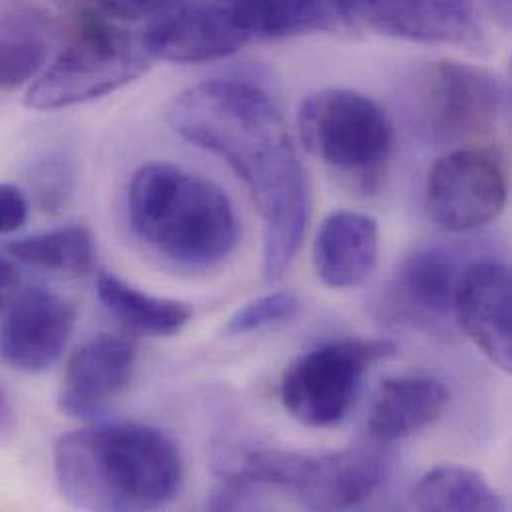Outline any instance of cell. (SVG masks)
I'll return each mask as SVG.
<instances>
[{"mask_svg": "<svg viewBox=\"0 0 512 512\" xmlns=\"http://www.w3.org/2000/svg\"><path fill=\"white\" fill-rule=\"evenodd\" d=\"M32 202L46 216L66 210L76 190V166L66 154H48L34 162L28 174Z\"/></svg>", "mask_w": 512, "mask_h": 512, "instance_id": "603a6c76", "label": "cell"}, {"mask_svg": "<svg viewBox=\"0 0 512 512\" xmlns=\"http://www.w3.org/2000/svg\"><path fill=\"white\" fill-rule=\"evenodd\" d=\"M299 307H301V301L293 291H287V289L271 291L240 307L228 319L224 327V335L238 337V335H248L254 331L287 323L299 313Z\"/></svg>", "mask_w": 512, "mask_h": 512, "instance_id": "cb8c5ba5", "label": "cell"}, {"mask_svg": "<svg viewBox=\"0 0 512 512\" xmlns=\"http://www.w3.org/2000/svg\"><path fill=\"white\" fill-rule=\"evenodd\" d=\"M491 8V12L503 22V26H509L511 22V0H485Z\"/></svg>", "mask_w": 512, "mask_h": 512, "instance_id": "f1b7e54d", "label": "cell"}, {"mask_svg": "<svg viewBox=\"0 0 512 512\" xmlns=\"http://www.w3.org/2000/svg\"><path fill=\"white\" fill-rule=\"evenodd\" d=\"M28 198L12 184H0V234L20 230L28 220Z\"/></svg>", "mask_w": 512, "mask_h": 512, "instance_id": "484cf974", "label": "cell"}, {"mask_svg": "<svg viewBox=\"0 0 512 512\" xmlns=\"http://www.w3.org/2000/svg\"><path fill=\"white\" fill-rule=\"evenodd\" d=\"M96 295L124 329L138 335L170 337L192 319V307L184 301L146 293L112 273L98 275Z\"/></svg>", "mask_w": 512, "mask_h": 512, "instance_id": "d6986e66", "label": "cell"}, {"mask_svg": "<svg viewBox=\"0 0 512 512\" xmlns=\"http://www.w3.org/2000/svg\"><path fill=\"white\" fill-rule=\"evenodd\" d=\"M22 283L20 269L8 257L0 256V313L8 309V305L18 295V287Z\"/></svg>", "mask_w": 512, "mask_h": 512, "instance_id": "4316f807", "label": "cell"}, {"mask_svg": "<svg viewBox=\"0 0 512 512\" xmlns=\"http://www.w3.org/2000/svg\"><path fill=\"white\" fill-rule=\"evenodd\" d=\"M212 2H218V4H224V6H232L236 0H212Z\"/></svg>", "mask_w": 512, "mask_h": 512, "instance_id": "f546056e", "label": "cell"}, {"mask_svg": "<svg viewBox=\"0 0 512 512\" xmlns=\"http://www.w3.org/2000/svg\"><path fill=\"white\" fill-rule=\"evenodd\" d=\"M136 345L126 337L100 335L82 345L68 361L58 409L70 419L94 421L124 393L132 379Z\"/></svg>", "mask_w": 512, "mask_h": 512, "instance_id": "5bb4252c", "label": "cell"}, {"mask_svg": "<svg viewBox=\"0 0 512 512\" xmlns=\"http://www.w3.org/2000/svg\"><path fill=\"white\" fill-rule=\"evenodd\" d=\"M391 471L387 445H357L311 457L291 453L285 491L315 511H345L363 505L385 483Z\"/></svg>", "mask_w": 512, "mask_h": 512, "instance_id": "30bf717a", "label": "cell"}, {"mask_svg": "<svg viewBox=\"0 0 512 512\" xmlns=\"http://www.w3.org/2000/svg\"><path fill=\"white\" fill-rule=\"evenodd\" d=\"M413 505L421 511H503L499 493L475 471L443 465L429 471L413 491Z\"/></svg>", "mask_w": 512, "mask_h": 512, "instance_id": "44dd1931", "label": "cell"}, {"mask_svg": "<svg viewBox=\"0 0 512 512\" xmlns=\"http://www.w3.org/2000/svg\"><path fill=\"white\" fill-rule=\"evenodd\" d=\"M305 148L331 172L359 190H375L393 152V126L369 96L327 88L311 94L299 108Z\"/></svg>", "mask_w": 512, "mask_h": 512, "instance_id": "277c9868", "label": "cell"}, {"mask_svg": "<svg viewBox=\"0 0 512 512\" xmlns=\"http://www.w3.org/2000/svg\"><path fill=\"white\" fill-rule=\"evenodd\" d=\"M453 309L471 341L503 371L512 369L511 271L505 263L481 259L465 265Z\"/></svg>", "mask_w": 512, "mask_h": 512, "instance_id": "4fadbf2b", "label": "cell"}, {"mask_svg": "<svg viewBox=\"0 0 512 512\" xmlns=\"http://www.w3.org/2000/svg\"><path fill=\"white\" fill-rule=\"evenodd\" d=\"M461 267L447 246H425L405 259L397 273L395 295L403 311L419 319H443L451 313Z\"/></svg>", "mask_w": 512, "mask_h": 512, "instance_id": "e0dca14e", "label": "cell"}, {"mask_svg": "<svg viewBox=\"0 0 512 512\" xmlns=\"http://www.w3.org/2000/svg\"><path fill=\"white\" fill-rule=\"evenodd\" d=\"M507 204V170L493 148H457L427 182L429 216L447 232H471L499 218Z\"/></svg>", "mask_w": 512, "mask_h": 512, "instance_id": "ba28073f", "label": "cell"}, {"mask_svg": "<svg viewBox=\"0 0 512 512\" xmlns=\"http://www.w3.org/2000/svg\"><path fill=\"white\" fill-rule=\"evenodd\" d=\"M50 30L36 4L10 0L0 10V90H16L42 72Z\"/></svg>", "mask_w": 512, "mask_h": 512, "instance_id": "ac0fdd59", "label": "cell"}, {"mask_svg": "<svg viewBox=\"0 0 512 512\" xmlns=\"http://www.w3.org/2000/svg\"><path fill=\"white\" fill-rule=\"evenodd\" d=\"M12 259L64 275H84L94 267V238L84 226H66L12 242L8 248Z\"/></svg>", "mask_w": 512, "mask_h": 512, "instance_id": "7402d4cb", "label": "cell"}, {"mask_svg": "<svg viewBox=\"0 0 512 512\" xmlns=\"http://www.w3.org/2000/svg\"><path fill=\"white\" fill-rule=\"evenodd\" d=\"M415 112L437 144H463L493 132L509 112L507 82L495 72L457 60L425 66L415 78Z\"/></svg>", "mask_w": 512, "mask_h": 512, "instance_id": "52a82bcc", "label": "cell"}, {"mask_svg": "<svg viewBox=\"0 0 512 512\" xmlns=\"http://www.w3.org/2000/svg\"><path fill=\"white\" fill-rule=\"evenodd\" d=\"M62 499L80 511H156L184 481L178 445L142 423H112L62 435L54 447Z\"/></svg>", "mask_w": 512, "mask_h": 512, "instance_id": "7a4b0ae2", "label": "cell"}, {"mask_svg": "<svg viewBox=\"0 0 512 512\" xmlns=\"http://www.w3.org/2000/svg\"><path fill=\"white\" fill-rule=\"evenodd\" d=\"M140 40L150 58L176 64L220 60L250 42L232 8L212 0H180L160 12Z\"/></svg>", "mask_w": 512, "mask_h": 512, "instance_id": "8fae6325", "label": "cell"}, {"mask_svg": "<svg viewBox=\"0 0 512 512\" xmlns=\"http://www.w3.org/2000/svg\"><path fill=\"white\" fill-rule=\"evenodd\" d=\"M343 22L391 38L481 50L485 30L471 0H343Z\"/></svg>", "mask_w": 512, "mask_h": 512, "instance_id": "9c48e42d", "label": "cell"}, {"mask_svg": "<svg viewBox=\"0 0 512 512\" xmlns=\"http://www.w3.org/2000/svg\"><path fill=\"white\" fill-rule=\"evenodd\" d=\"M128 220L156 254L188 267L216 265L238 244V218L224 190L168 162L134 174Z\"/></svg>", "mask_w": 512, "mask_h": 512, "instance_id": "3957f363", "label": "cell"}, {"mask_svg": "<svg viewBox=\"0 0 512 512\" xmlns=\"http://www.w3.org/2000/svg\"><path fill=\"white\" fill-rule=\"evenodd\" d=\"M379 228L361 212L329 214L315 238L313 263L319 279L331 289L361 285L377 265Z\"/></svg>", "mask_w": 512, "mask_h": 512, "instance_id": "9a60e30c", "label": "cell"}, {"mask_svg": "<svg viewBox=\"0 0 512 512\" xmlns=\"http://www.w3.org/2000/svg\"><path fill=\"white\" fill-rule=\"evenodd\" d=\"M166 116L174 132L224 158L248 186L263 220V275L281 279L301 248L311 190L275 102L254 84L212 80L178 94Z\"/></svg>", "mask_w": 512, "mask_h": 512, "instance_id": "6da1fadb", "label": "cell"}, {"mask_svg": "<svg viewBox=\"0 0 512 512\" xmlns=\"http://www.w3.org/2000/svg\"><path fill=\"white\" fill-rule=\"evenodd\" d=\"M74 18L68 44L30 86L28 108L60 110L84 104L134 82L146 72L150 56L142 40L106 18Z\"/></svg>", "mask_w": 512, "mask_h": 512, "instance_id": "5b68a950", "label": "cell"}, {"mask_svg": "<svg viewBox=\"0 0 512 512\" xmlns=\"http://www.w3.org/2000/svg\"><path fill=\"white\" fill-rule=\"evenodd\" d=\"M449 405V389L421 375L383 381L369 413V437L381 445L403 441L437 423Z\"/></svg>", "mask_w": 512, "mask_h": 512, "instance_id": "2e32d148", "label": "cell"}, {"mask_svg": "<svg viewBox=\"0 0 512 512\" xmlns=\"http://www.w3.org/2000/svg\"><path fill=\"white\" fill-rule=\"evenodd\" d=\"M395 355L383 339H339L299 355L285 369L279 397L285 411L305 427L339 425L351 411L369 369Z\"/></svg>", "mask_w": 512, "mask_h": 512, "instance_id": "8992f818", "label": "cell"}, {"mask_svg": "<svg viewBox=\"0 0 512 512\" xmlns=\"http://www.w3.org/2000/svg\"><path fill=\"white\" fill-rule=\"evenodd\" d=\"M230 8L250 40L285 38L343 22V0H236Z\"/></svg>", "mask_w": 512, "mask_h": 512, "instance_id": "ffe728a7", "label": "cell"}, {"mask_svg": "<svg viewBox=\"0 0 512 512\" xmlns=\"http://www.w3.org/2000/svg\"><path fill=\"white\" fill-rule=\"evenodd\" d=\"M74 16H98L112 22L158 16L180 0H56Z\"/></svg>", "mask_w": 512, "mask_h": 512, "instance_id": "d4e9b609", "label": "cell"}, {"mask_svg": "<svg viewBox=\"0 0 512 512\" xmlns=\"http://www.w3.org/2000/svg\"><path fill=\"white\" fill-rule=\"evenodd\" d=\"M16 429V411L10 401V395L0 385V441L8 439Z\"/></svg>", "mask_w": 512, "mask_h": 512, "instance_id": "83f0119b", "label": "cell"}, {"mask_svg": "<svg viewBox=\"0 0 512 512\" xmlns=\"http://www.w3.org/2000/svg\"><path fill=\"white\" fill-rule=\"evenodd\" d=\"M76 325L74 305L60 293L32 287L8 305L0 327V359L22 373H42L64 353Z\"/></svg>", "mask_w": 512, "mask_h": 512, "instance_id": "7c38bea8", "label": "cell"}]
</instances>
